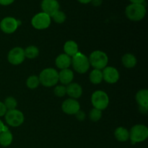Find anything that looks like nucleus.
<instances>
[{
    "label": "nucleus",
    "mask_w": 148,
    "mask_h": 148,
    "mask_svg": "<svg viewBox=\"0 0 148 148\" xmlns=\"http://www.w3.org/2000/svg\"><path fill=\"white\" fill-rule=\"evenodd\" d=\"M21 24L20 21L12 17H7L2 19L0 23V28L4 33L11 34L17 30V27Z\"/></svg>",
    "instance_id": "nucleus-9"
},
{
    "label": "nucleus",
    "mask_w": 148,
    "mask_h": 148,
    "mask_svg": "<svg viewBox=\"0 0 148 148\" xmlns=\"http://www.w3.org/2000/svg\"><path fill=\"white\" fill-rule=\"evenodd\" d=\"M74 78V74L71 69H62L59 73V80L63 85H69L72 82Z\"/></svg>",
    "instance_id": "nucleus-16"
},
{
    "label": "nucleus",
    "mask_w": 148,
    "mask_h": 148,
    "mask_svg": "<svg viewBox=\"0 0 148 148\" xmlns=\"http://www.w3.org/2000/svg\"><path fill=\"white\" fill-rule=\"evenodd\" d=\"M39 84H40L39 78L36 75H32V76L29 77L26 81V85H27V88H30V89H35V88H38Z\"/></svg>",
    "instance_id": "nucleus-24"
},
{
    "label": "nucleus",
    "mask_w": 148,
    "mask_h": 148,
    "mask_svg": "<svg viewBox=\"0 0 148 148\" xmlns=\"http://www.w3.org/2000/svg\"><path fill=\"white\" fill-rule=\"evenodd\" d=\"M77 1L82 4H88V3H90L92 0H77Z\"/></svg>",
    "instance_id": "nucleus-35"
},
{
    "label": "nucleus",
    "mask_w": 148,
    "mask_h": 148,
    "mask_svg": "<svg viewBox=\"0 0 148 148\" xmlns=\"http://www.w3.org/2000/svg\"><path fill=\"white\" fill-rule=\"evenodd\" d=\"M62 111L69 115H74L80 110L79 102L73 98H69L64 101L62 106Z\"/></svg>",
    "instance_id": "nucleus-11"
},
{
    "label": "nucleus",
    "mask_w": 148,
    "mask_h": 148,
    "mask_svg": "<svg viewBox=\"0 0 148 148\" xmlns=\"http://www.w3.org/2000/svg\"><path fill=\"white\" fill-rule=\"evenodd\" d=\"M125 14L130 20L132 21H140L146 14V8L143 4H132L126 8Z\"/></svg>",
    "instance_id": "nucleus-2"
},
{
    "label": "nucleus",
    "mask_w": 148,
    "mask_h": 148,
    "mask_svg": "<svg viewBox=\"0 0 148 148\" xmlns=\"http://www.w3.org/2000/svg\"><path fill=\"white\" fill-rule=\"evenodd\" d=\"M75 115L76 116V118L79 121H83L84 119L85 118V114L83 111H80V110H79L78 112H77Z\"/></svg>",
    "instance_id": "nucleus-29"
},
{
    "label": "nucleus",
    "mask_w": 148,
    "mask_h": 148,
    "mask_svg": "<svg viewBox=\"0 0 148 148\" xmlns=\"http://www.w3.org/2000/svg\"><path fill=\"white\" fill-rule=\"evenodd\" d=\"M6 122L12 127H17L24 122V115L20 111L13 109L7 111L5 115Z\"/></svg>",
    "instance_id": "nucleus-7"
},
{
    "label": "nucleus",
    "mask_w": 148,
    "mask_h": 148,
    "mask_svg": "<svg viewBox=\"0 0 148 148\" xmlns=\"http://www.w3.org/2000/svg\"><path fill=\"white\" fill-rule=\"evenodd\" d=\"M41 9L43 12L51 17L59 10V4L57 0H43L41 2Z\"/></svg>",
    "instance_id": "nucleus-13"
},
{
    "label": "nucleus",
    "mask_w": 148,
    "mask_h": 148,
    "mask_svg": "<svg viewBox=\"0 0 148 148\" xmlns=\"http://www.w3.org/2000/svg\"><path fill=\"white\" fill-rule=\"evenodd\" d=\"M132 4H143L145 0H130Z\"/></svg>",
    "instance_id": "nucleus-33"
},
{
    "label": "nucleus",
    "mask_w": 148,
    "mask_h": 148,
    "mask_svg": "<svg viewBox=\"0 0 148 148\" xmlns=\"http://www.w3.org/2000/svg\"><path fill=\"white\" fill-rule=\"evenodd\" d=\"M13 140L12 134L10 130L3 131L0 133V145L3 147H8L12 144Z\"/></svg>",
    "instance_id": "nucleus-20"
},
{
    "label": "nucleus",
    "mask_w": 148,
    "mask_h": 148,
    "mask_svg": "<svg viewBox=\"0 0 148 148\" xmlns=\"http://www.w3.org/2000/svg\"><path fill=\"white\" fill-rule=\"evenodd\" d=\"M103 79L110 84L116 83L119 79V73L116 68L106 66L102 72Z\"/></svg>",
    "instance_id": "nucleus-12"
},
{
    "label": "nucleus",
    "mask_w": 148,
    "mask_h": 148,
    "mask_svg": "<svg viewBox=\"0 0 148 148\" xmlns=\"http://www.w3.org/2000/svg\"><path fill=\"white\" fill-rule=\"evenodd\" d=\"M136 101L140 108H148V90L146 89L140 90L136 95Z\"/></svg>",
    "instance_id": "nucleus-17"
},
{
    "label": "nucleus",
    "mask_w": 148,
    "mask_h": 148,
    "mask_svg": "<svg viewBox=\"0 0 148 148\" xmlns=\"http://www.w3.org/2000/svg\"><path fill=\"white\" fill-rule=\"evenodd\" d=\"M51 17L54 20V22H56V23H59V24H61V23H63L66 20V16L64 12L59 10Z\"/></svg>",
    "instance_id": "nucleus-27"
},
{
    "label": "nucleus",
    "mask_w": 148,
    "mask_h": 148,
    "mask_svg": "<svg viewBox=\"0 0 148 148\" xmlns=\"http://www.w3.org/2000/svg\"><path fill=\"white\" fill-rule=\"evenodd\" d=\"M25 56L28 59H35L39 54V50L36 46H29L24 50Z\"/></svg>",
    "instance_id": "nucleus-23"
},
{
    "label": "nucleus",
    "mask_w": 148,
    "mask_h": 148,
    "mask_svg": "<svg viewBox=\"0 0 148 148\" xmlns=\"http://www.w3.org/2000/svg\"><path fill=\"white\" fill-rule=\"evenodd\" d=\"M121 60H122L123 65L128 69L134 67L135 65L137 64V59H136L135 56L131 53H127V54L124 55Z\"/></svg>",
    "instance_id": "nucleus-21"
},
{
    "label": "nucleus",
    "mask_w": 148,
    "mask_h": 148,
    "mask_svg": "<svg viewBox=\"0 0 148 148\" xmlns=\"http://www.w3.org/2000/svg\"><path fill=\"white\" fill-rule=\"evenodd\" d=\"M4 127H5V125H4V124H3L2 121H1V120H0V133L4 131Z\"/></svg>",
    "instance_id": "nucleus-34"
},
{
    "label": "nucleus",
    "mask_w": 148,
    "mask_h": 148,
    "mask_svg": "<svg viewBox=\"0 0 148 148\" xmlns=\"http://www.w3.org/2000/svg\"><path fill=\"white\" fill-rule=\"evenodd\" d=\"M72 64L74 69L79 74L85 73L90 68L89 59L80 52H78L72 56Z\"/></svg>",
    "instance_id": "nucleus-3"
},
{
    "label": "nucleus",
    "mask_w": 148,
    "mask_h": 148,
    "mask_svg": "<svg viewBox=\"0 0 148 148\" xmlns=\"http://www.w3.org/2000/svg\"><path fill=\"white\" fill-rule=\"evenodd\" d=\"M101 116H102V112H101V110L94 108L90 111L89 117L91 121H94V122L99 121L101 119Z\"/></svg>",
    "instance_id": "nucleus-26"
},
{
    "label": "nucleus",
    "mask_w": 148,
    "mask_h": 148,
    "mask_svg": "<svg viewBox=\"0 0 148 148\" xmlns=\"http://www.w3.org/2000/svg\"><path fill=\"white\" fill-rule=\"evenodd\" d=\"M90 65L96 69H104L107 66L108 62V58L106 53L101 51H95L89 57Z\"/></svg>",
    "instance_id": "nucleus-4"
},
{
    "label": "nucleus",
    "mask_w": 148,
    "mask_h": 148,
    "mask_svg": "<svg viewBox=\"0 0 148 148\" xmlns=\"http://www.w3.org/2000/svg\"><path fill=\"white\" fill-rule=\"evenodd\" d=\"M54 94L57 97H64L66 94V87L64 85H58L54 89Z\"/></svg>",
    "instance_id": "nucleus-28"
},
{
    "label": "nucleus",
    "mask_w": 148,
    "mask_h": 148,
    "mask_svg": "<svg viewBox=\"0 0 148 148\" xmlns=\"http://www.w3.org/2000/svg\"><path fill=\"white\" fill-rule=\"evenodd\" d=\"M25 59L24 49L20 47H15L10 51L7 56L9 62L13 65H18L23 63Z\"/></svg>",
    "instance_id": "nucleus-10"
},
{
    "label": "nucleus",
    "mask_w": 148,
    "mask_h": 148,
    "mask_svg": "<svg viewBox=\"0 0 148 148\" xmlns=\"http://www.w3.org/2000/svg\"><path fill=\"white\" fill-rule=\"evenodd\" d=\"M39 81L41 85L46 88L54 86L59 81V73L53 68H47L40 72Z\"/></svg>",
    "instance_id": "nucleus-1"
},
{
    "label": "nucleus",
    "mask_w": 148,
    "mask_h": 148,
    "mask_svg": "<svg viewBox=\"0 0 148 148\" xmlns=\"http://www.w3.org/2000/svg\"><path fill=\"white\" fill-rule=\"evenodd\" d=\"M64 51L65 53L69 56H74L77 53H78V46L77 43L73 40H68L65 43L64 46Z\"/></svg>",
    "instance_id": "nucleus-18"
},
{
    "label": "nucleus",
    "mask_w": 148,
    "mask_h": 148,
    "mask_svg": "<svg viewBox=\"0 0 148 148\" xmlns=\"http://www.w3.org/2000/svg\"><path fill=\"white\" fill-rule=\"evenodd\" d=\"M7 108H6L5 106H4V103H2L0 101V117L3 116L5 115L6 113H7Z\"/></svg>",
    "instance_id": "nucleus-30"
},
{
    "label": "nucleus",
    "mask_w": 148,
    "mask_h": 148,
    "mask_svg": "<svg viewBox=\"0 0 148 148\" xmlns=\"http://www.w3.org/2000/svg\"><path fill=\"white\" fill-rule=\"evenodd\" d=\"M90 80L92 83L99 84L103 80V73L100 69H93L90 75Z\"/></svg>",
    "instance_id": "nucleus-22"
},
{
    "label": "nucleus",
    "mask_w": 148,
    "mask_h": 148,
    "mask_svg": "<svg viewBox=\"0 0 148 148\" xmlns=\"http://www.w3.org/2000/svg\"><path fill=\"white\" fill-rule=\"evenodd\" d=\"M31 24L37 30H43L50 25L51 17L44 12L38 13L32 18Z\"/></svg>",
    "instance_id": "nucleus-8"
},
{
    "label": "nucleus",
    "mask_w": 148,
    "mask_h": 148,
    "mask_svg": "<svg viewBox=\"0 0 148 148\" xmlns=\"http://www.w3.org/2000/svg\"><path fill=\"white\" fill-rule=\"evenodd\" d=\"M103 0H92L91 2L95 7H98V6H100L101 4H102Z\"/></svg>",
    "instance_id": "nucleus-32"
},
{
    "label": "nucleus",
    "mask_w": 148,
    "mask_h": 148,
    "mask_svg": "<svg viewBox=\"0 0 148 148\" xmlns=\"http://www.w3.org/2000/svg\"><path fill=\"white\" fill-rule=\"evenodd\" d=\"M148 137V129L143 124H137L131 129L130 132V139L133 145L142 143Z\"/></svg>",
    "instance_id": "nucleus-5"
},
{
    "label": "nucleus",
    "mask_w": 148,
    "mask_h": 148,
    "mask_svg": "<svg viewBox=\"0 0 148 148\" xmlns=\"http://www.w3.org/2000/svg\"><path fill=\"white\" fill-rule=\"evenodd\" d=\"M14 0H0V4L3 6H7L12 4Z\"/></svg>",
    "instance_id": "nucleus-31"
},
{
    "label": "nucleus",
    "mask_w": 148,
    "mask_h": 148,
    "mask_svg": "<svg viewBox=\"0 0 148 148\" xmlns=\"http://www.w3.org/2000/svg\"><path fill=\"white\" fill-rule=\"evenodd\" d=\"M7 111L15 109L17 106V101L13 97H7L4 103Z\"/></svg>",
    "instance_id": "nucleus-25"
},
{
    "label": "nucleus",
    "mask_w": 148,
    "mask_h": 148,
    "mask_svg": "<svg viewBox=\"0 0 148 148\" xmlns=\"http://www.w3.org/2000/svg\"><path fill=\"white\" fill-rule=\"evenodd\" d=\"M91 102L94 108L102 111L108 107L109 104V98L104 91L96 90L92 93Z\"/></svg>",
    "instance_id": "nucleus-6"
},
{
    "label": "nucleus",
    "mask_w": 148,
    "mask_h": 148,
    "mask_svg": "<svg viewBox=\"0 0 148 148\" xmlns=\"http://www.w3.org/2000/svg\"><path fill=\"white\" fill-rule=\"evenodd\" d=\"M116 139L119 142H126L130 139V132L124 127H118L114 132Z\"/></svg>",
    "instance_id": "nucleus-19"
},
{
    "label": "nucleus",
    "mask_w": 148,
    "mask_h": 148,
    "mask_svg": "<svg viewBox=\"0 0 148 148\" xmlns=\"http://www.w3.org/2000/svg\"><path fill=\"white\" fill-rule=\"evenodd\" d=\"M66 92L69 97L73 99H77L82 95V88L79 84L71 82L66 87Z\"/></svg>",
    "instance_id": "nucleus-14"
},
{
    "label": "nucleus",
    "mask_w": 148,
    "mask_h": 148,
    "mask_svg": "<svg viewBox=\"0 0 148 148\" xmlns=\"http://www.w3.org/2000/svg\"><path fill=\"white\" fill-rule=\"evenodd\" d=\"M55 63H56V66L59 69H68L72 64V59L66 53H62L56 57Z\"/></svg>",
    "instance_id": "nucleus-15"
}]
</instances>
